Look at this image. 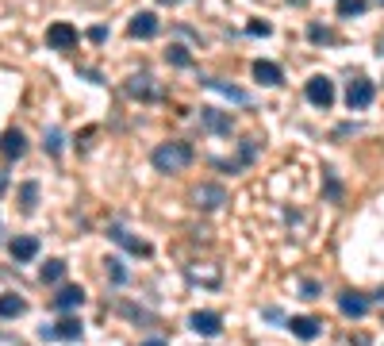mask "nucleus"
Listing matches in <instances>:
<instances>
[{"label": "nucleus", "mask_w": 384, "mask_h": 346, "mask_svg": "<svg viewBox=\"0 0 384 346\" xmlns=\"http://www.w3.org/2000/svg\"><path fill=\"white\" fill-rule=\"evenodd\" d=\"M158 173H181L185 166H192V143L185 139H170V143H158L154 154H150Z\"/></svg>", "instance_id": "nucleus-1"}, {"label": "nucleus", "mask_w": 384, "mask_h": 346, "mask_svg": "<svg viewBox=\"0 0 384 346\" xmlns=\"http://www.w3.org/2000/svg\"><path fill=\"white\" fill-rule=\"evenodd\" d=\"M81 335H85V323L77 320V315H65L54 327H39V339H58V342H77Z\"/></svg>", "instance_id": "nucleus-2"}, {"label": "nucleus", "mask_w": 384, "mask_h": 346, "mask_svg": "<svg viewBox=\"0 0 384 346\" xmlns=\"http://www.w3.org/2000/svg\"><path fill=\"white\" fill-rule=\"evenodd\" d=\"M304 97L312 100L315 108H331V104H334V81L323 77V73H315V77H307Z\"/></svg>", "instance_id": "nucleus-3"}, {"label": "nucleus", "mask_w": 384, "mask_h": 346, "mask_svg": "<svg viewBox=\"0 0 384 346\" xmlns=\"http://www.w3.org/2000/svg\"><path fill=\"white\" fill-rule=\"evenodd\" d=\"M373 97H377V89H373L369 77H353L350 85H346V104H350V112H361L373 104Z\"/></svg>", "instance_id": "nucleus-4"}, {"label": "nucleus", "mask_w": 384, "mask_h": 346, "mask_svg": "<svg viewBox=\"0 0 384 346\" xmlns=\"http://www.w3.org/2000/svg\"><path fill=\"white\" fill-rule=\"evenodd\" d=\"M46 46H50V50H73V46H77V27L65 23V20L50 23L46 27Z\"/></svg>", "instance_id": "nucleus-5"}, {"label": "nucleus", "mask_w": 384, "mask_h": 346, "mask_svg": "<svg viewBox=\"0 0 384 346\" xmlns=\"http://www.w3.org/2000/svg\"><path fill=\"white\" fill-rule=\"evenodd\" d=\"M192 200H196V208H204V212H215V208H223L227 204V189L223 185H196L192 189Z\"/></svg>", "instance_id": "nucleus-6"}, {"label": "nucleus", "mask_w": 384, "mask_h": 346, "mask_svg": "<svg viewBox=\"0 0 384 346\" xmlns=\"http://www.w3.org/2000/svg\"><path fill=\"white\" fill-rule=\"evenodd\" d=\"M108 239H111V242H116V247H124V250H127V254H138V258H150V242H146V239H138V235H131V231H127V227H119V223H116V227H108Z\"/></svg>", "instance_id": "nucleus-7"}, {"label": "nucleus", "mask_w": 384, "mask_h": 346, "mask_svg": "<svg viewBox=\"0 0 384 346\" xmlns=\"http://www.w3.org/2000/svg\"><path fill=\"white\" fill-rule=\"evenodd\" d=\"M200 124H204V131H212V135H231V131H235L231 112H219V108H200Z\"/></svg>", "instance_id": "nucleus-8"}, {"label": "nucleus", "mask_w": 384, "mask_h": 346, "mask_svg": "<svg viewBox=\"0 0 384 346\" xmlns=\"http://www.w3.org/2000/svg\"><path fill=\"white\" fill-rule=\"evenodd\" d=\"M127 31H131V39H154V35L162 31V23H158L154 12H138V16H131Z\"/></svg>", "instance_id": "nucleus-9"}, {"label": "nucleus", "mask_w": 384, "mask_h": 346, "mask_svg": "<svg viewBox=\"0 0 384 346\" xmlns=\"http://www.w3.org/2000/svg\"><path fill=\"white\" fill-rule=\"evenodd\" d=\"M189 327H192L196 335H208V339H212V335L223 331V315L204 308V312H192V315H189Z\"/></svg>", "instance_id": "nucleus-10"}, {"label": "nucleus", "mask_w": 384, "mask_h": 346, "mask_svg": "<svg viewBox=\"0 0 384 346\" xmlns=\"http://www.w3.org/2000/svg\"><path fill=\"white\" fill-rule=\"evenodd\" d=\"M288 331H292L300 342H312V339H319L323 323L315 320V315H292V320H288Z\"/></svg>", "instance_id": "nucleus-11"}, {"label": "nucleus", "mask_w": 384, "mask_h": 346, "mask_svg": "<svg viewBox=\"0 0 384 346\" xmlns=\"http://www.w3.org/2000/svg\"><path fill=\"white\" fill-rule=\"evenodd\" d=\"M54 312H73V308H81L85 304V288L81 285H65V288H58V296H54Z\"/></svg>", "instance_id": "nucleus-12"}, {"label": "nucleus", "mask_w": 384, "mask_h": 346, "mask_svg": "<svg viewBox=\"0 0 384 346\" xmlns=\"http://www.w3.org/2000/svg\"><path fill=\"white\" fill-rule=\"evenodd\" d=\"M127 97H135V100H158V97H162V89H158L154 85V77H146V73H143V77H127Z\"/></svg>", "instance_id": "nucleus-13"}, {"label": "nucleus", "mask_w": 384, "mask_h": 346, "mask_svg": "<svg viewBox=\"0 0 384 346\" xmlns=\"http://www.w3.org/2000/svg\"><path fill=\"white\" fill-rule=\"evenodd\" d=\"M0 154L4 158H23L27 154V139L20 127H8L4 135H0Z\"/></svg>", "instance_id": "nucleus-14"}, {"label": "nucleus", "mask_w": 384, "mask_h": 346, "mask_svg": "<svg viewBox=\"0 0 384 346\" xmlns=\"http://www.w3.org/2000/svg\"><path fill=\"white\" fill-rule=\"evenodd\" d=\"M339 308H342V315H350V320H361V315H369V296L365 293H342Z\"/></svg>", "instance_id": "nucleus-15"}, {"label": "nucleus", "mask_w": 384, "mask_h": 346, "mask_svg": "<svg viewBox=\"0 0 384 346\" xmlns=\"http://www.w3.org/2000/svg\"><path fill=\"white\" fill-rule=\"evenodd\" d=\"M8 250H12L16 261H31L35 254H39V239H35V235H16Z\"/></svg>", "instance_id": "nucleus-16"}, {"label": "nucleus", "mask_w": 384, "mask_h": 346, "mask_svg": "<svg viewBox=\"0 0 384 346\" xmlns=\"http://www.w3.org/2000/svg\"><path fill=\"white\" fill-rule=\"evenodd\" d=\"M254 77L261 81V85H280V81H285V73H280V65H277V62L258 58V62H254Z\"/></svg>", "instance_id": "nucleus-17"}, {"label": "nucleus", "mask_w": 384, "mask_h": 346, "mask_svg": "<svg viewBox=\"0 0 384 346\" xmlns=\"http://www.w3.org/2000/svg\"><path fill=\"white\" fill-rule=\"evenodd\" d=\"M27 312V301L16 293H0V320H16V315Z\"/></svg>", "instance_id": "nucleus-18"}, {"label": "nucleus", "mask_w": 384, "mask_h": 346, "mask_svg": "<svg viewBox=\"0 0 384 346\" xmlns=\"http://www.w3.org/2000/svg\"><path fill=\"white\" fill-rule=\"evenodd\" d=\"M204 85L215 89V92H223V97L235 100V104H250V92H246V89H235V85H227V81H219V77H208Z\"/></svg>", "instance_id": "nucleus-19"}, {"label": "nucleus", "mask_w": 384, "mask_h": 346, "mask_svg": "<svg viewBox=\"0 0 384 346\" xmlns=\"http://www.w3.org/2000/svg\"><path fill=\"white\" fill-rule=\"evenodd\" d=\"M39 277H43V285H58L62 277H65V261H62V258H50V261L39 269Z\"/></svg>", "instance_id": "nucleus-20"}, {"label": "nucleus", "mask_w": 384, "mask_h": 346, "mask_svg": "<svg viewBox=\"0 0 384 346\" xmlns=\"http://www.w3.org/2000/svg\"><path fill=\"white\" fill-rule=\"evenodd\" d=\"M20 208H23V212H35V208H39V185H35V181L20 185Z\"/></svg>", "instance_id": "nucleus-21"}, {"label": "nucleus", "mask_w": 384, "mask_h": 346, "mask_svg": "<svg viewBox=\"0 0 384 346\" xmlns=\"http://www.w3.org/2000/svg\"><path fill=\"white\" fill-rule=\"evenodd\" d=\"M43 146H46L50 154H62V146H65V135H62V127H50V131H46V135H43Z\"/></svg>", "instance_id": "nucleus-22"}, {"label": "nucleus", "mask_w": 384, "mask_h": 346, "mask_svg": "<svg viewBox=\"0 0 384 346\" xmlns=\"http://www.w3.org/2000/svg\"><path fill=\"white\" fill-rule=\"evenodd\" d=\"M165 62H173V65L185 70V65H192V54L185 50V46H170V50H165Z\"/></svg>", "instance_id": "nucleus-23"}, {"label": "nucleus", "mask_w": 384, "mask_h": 346, "mask_svg": "<svg viewBox=\"0 0 384 346\" xmlns=\"http://www.w3.org/2000/svg\"><path fill=\"white\" fill-rule=\"evenodd\" d=\"M104 266H108V277H111L116 285H124V281H127V269H124V261H119V258H108Z\"/></svg>", "instance_id": "nucleus-24"}, {"label": "nucleus", "mask_w": 384, "mask_h": 346, "mask_svg": "<svg viewBox=\"0 0 384 346\" xmlns=\"http://www.w3.org/2000/svg\"><path fill=\"white\" fill-rule=\"evenodd\" d=\"M365 0H339V16H361Z\"/></svg>", "instance_id": "nucleus-25"}, {"label": "nucleus", "mask_w": 384, "mask_h": 346, "mask_svg": "<svg viewBox=\"0 0 384 346\" xmlns=\"http://www.w3.org/2000/svg\"><path fill=\"white\" fill-rule=\"evenodd\" d=\"M307 39H312V43H331L334 35L327 31V27H307Z\"/></svg>", "instance_id": "nucleus-26"}, {"label": "nucleus", "mask_w": 384, "mask_h": 346, "mask_svg": "<svg viewBox=\"0 0 384 346\" xmlns=\"http://www.w3.org/2000/svg\"><path fill=\"white\" fill-rule=\"evenodd\" d=\"M300 293H304V301H315V296H319V281H304Z\"/></svg>", "instance_id": "nucleus-27"}, {"label": "nucleus", "mask_w": 384, "mask_h": 346, "mask_svg": "<svg viewBox=\"0 0 384 346\" xmlns=\"http://www.w3.org/2000/svg\"><path fill=\"white\" fill-rule=\"evenodd\" d=\"M250 35H261V39H265V35H273V27H269V23H250Z\"/></svg>", "instance_id": "nucleus-28"}, {"label": "nucleus", "mask_w": 384, "mask_h": 346, "mask_svg": "<svg viewBox=\"0 0 384 346\" xmlns=\"http://www.w3.org/2000/svg\"><path fill=\"white\" fill-rule=\"evenodd\" d=\"M89 39H92V43H104V39H108V27H100V23H97V27L89 31Z\"/></svg>", "instance_id": "nucleus-29"}, {"label": "nucleus", "mask_w": 384, "mask_h": 346, "mask_svg": "<svg viewBox=\"0 0 384 346\" xmlns=\"http://www.w3.org/2000/svg\"><path fill=\"white\" fill-rule=\"evenodd\" d=\"M138 346H170V342H162V339H146V342H138Z\"/></svg>", "instance_id": "nucleus-30"}, {"label": "nucleus", "mask_w": 384, "mask_h": 346, "mask_svg": "<svg viewBox=\"0 0 384 346\" xmlns=\"http://www.w3.org/2000/svg\"><path fill=\"white\" fill-rule=\"evenodd\" d=\"M4 189H8V173L0 170V193H4Z\"/></svg>", "instance_id": "nucleus-31"}, {"label": "nucleus", "mask_w": 384, "mask_h": 346, "mask_svg": "<svg viewBox=\"0 0 384 346\" xmlns=\"http://www.w3.org/2000/svg\"><path fill=\"white\" fill-rule=\"evenodd\" d=\"M380 58H384V35H380Z\"/></svg>", "instance_id": "nucleus-32"}, {"label": "nucleus", "mask_w": 384, "mask_h": 346, "mask_svg": "<svg viewBox=\"0 0 384 346\" xmlns=\"http://www.w3.org/2000/svg\"><path fill=\"white\" fill-rule=\"evenodd\" d=\"M158 4H177V0H158Z\"/></svg>", "instance_id": "nucleus-33"}, {"label": "nucleus", "mask_w": 384, "mask_h": 346, "mask_svg": "<svg viewBox=\"0 0 384 346\" xmlns=\"http://www.w3.org/2000/svg\"><path fill=\"white\" fill-rule=\"evenodd\" d=\"M292 4H304V0H292Z\"/></svg>", "instance_id": "nucleus-34"}]
</instances>
